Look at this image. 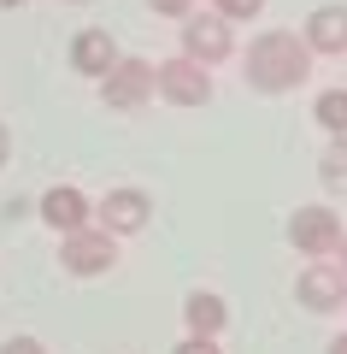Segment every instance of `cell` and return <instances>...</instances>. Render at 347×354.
Instances as JSON below:
<instances>
[{"label": "cell", "mask_w": 347, "mask_h": 354, "mask_svg": "<svg viewBox=\"0 0 347 354\" xmlns=\"http://www.w3.org/2000/svg\"><path fill=\"white\" fill-rule=\"evenodd\" d=\"M341 236H347V225L330 207H300V213H288V242H295L306 260H335Z\"/></svg>", "instance_id": "obj_4"}, {"label": "cell", "mask_w": 347, "mask_h": 354, "mask_svg": "<svg viewBox=\"0 0 347 354\" xmlns=\"http://www.w3.org/2000/svg\"><path fill=\"white\" fill-rule=\"evenodd\" d=\"M318 183L335 189V195L347 189V136H330V148H324V160H318Z\"/></svg>", "instance_id": "obj_14"}, {"label": "cell", "mask_w": 347, "mask_h": 354, "mask_svg": "<svg viewBox=\"0 0 347 354\" xmlns=\"http://www.w3.org/2000/svg\"><path fill=\"white\" fill-rule=\"evenodd\" d=\"M148 6L159 18H188V12H195V0H148Z\"/></svg>", "instance_id": "obj_18"}, {"label": "cell", "mask_w": 347, "mask_h": 354, "mask_svg": "<svg viewBox=\"0 0 347 354\" xmlns=\"http://www.w3.org/2000/svg\"><path fill=\"white\" fill-rule=\"evenodd\" d=\"M71 6H83V0H71Z\"/></svg>", "instance_id": "obj_23"}, {"label": "cell", "mask_w": 347, "mask_h": 354, "mask_svg": "<svg viewBox=\"0 0 347 354\" xmlns=\"http://www.w3.org/2000/svg\"><path fill=\"white\" fill-rule=\"evenodd\" d=\"M148 218H153V201L136 183H118V189H106L95 201V225L112 230V236H136V230H148Z\"/></svg>", "instance_id": "obj_6"}, {"label": "cell", "mask_w": 347, "mask_h": 354, "mask_svg": "<svg viewBox=\"0 0 347 354\" xmlns=\"http://www.w3.org/2000/svg\"><path fill=\"white\" fill-rule=\"evenodd\" d=\"M295 301L306 307V313H335V307H347V272L335 260H312L306 272H300V283H295Z\"/></svg>", "instance_id": "obj_7"}, {"label": "cell", "mask_w": 347, "mask_h": 354, "mask_svg": "<svg viewBox=\"0 0 347 354\" xmlns=\"http://www.w3.org/2000/svg\"><path fill=\"white\" fill-rule=\"evenodd\" d=\"M312 59L318 53L306 48L300 30H259L248 41V53H241V77H248L253 95H295L312 77Z\"/></svg>", "instance_id": "obj_1"}, {"label": "cell", "mask_w": 347, "mask_h": 354, "mask_svg": "<svg viewBox=\"0 0 347 354\" xmlns=\"http://www.w3.org/2000/svg\"><path fill=\"white\" fill-rule=\"evenodd\" d=\"M183 325H188V337H224V325H230V307H224V295H212V290H188V301H183Z\"/></svg>", "instance_id": "obj_12"}, {"label": "cell", "mask_w": 347, "mask_h": 354, "mask_svg": "<svg viewBox=\"0 0 347 354\" xmlns=\"http://www.w3.org/2000/svg\"><path fill=\"white\" fill-rule=\"evenodd\" d=\"M0 354H48V348H41V337H6Z\"/></svg>", "instance_id": "obj_17"}, {"label": "cell", "mask_w": 347, "mask_h": 354, "mask_svg": "<svg viewBox=\"0 0 347 354\" xmlns=\"http://www.w3.org/2000/svg\"><path fill=\"white\" fill-rule=\"evenodd\" d=\"M212 12L230 18V24H248V18H259V12H265V0H212Z\"/></svg>", "instance_id": "obj_15"}, {"label": "cell", "mask_w": 347, "mask_h": 354, "mask_svg": "<svg viewBox=\"0 0 347 354\" xmlns=\"http://www.w3.org/2000/svg\"><path fill=\"white\" fill-rule=\"evenodd\" d=\"M236 53V36H230V18H218V12H188L183 18V59H195V65H224Z\"/></svg>", "instance_id": "obj_5"}, {"label": "cell", "mask_w": 347, "mask_h": 354, "mask_svg": "<svg viewBox=\"0 0 347 354\" xmlns=\"http://www.w3.org/2000/svg\"><path fill=\"white\" fill-rule=\"evenodd\" d=\"M100 101L112 106V113H141V106L153 101V95H159V65H148V59H118L112 65L106 77H100Z\"/></svg>", "instance_id": "obj_2"}, {"label": "cell", "mask_w": 347, "mask_h": 354, "mask_svg": "<svg viewBox=\"0 0 347 354\" xmlns=\"http://www.w3.org/2000/svg\"><path fill=\"white\" fill-rule=\"evenodd\" d=\"M59 266L71 278H106L112 266H118V236L100 225H83L71 236H59Z\"/></svg>", "instance_id": "obj_3"}, {"label": "cell", "mask_w": 347, "mask_h": 354, "mask_svg": "<svg viewBox=\"0 0 347 354\" xmlns=\"http://www.w3.org/2000/svg\"><path fill=\"white\" fill-rule=\"evenodd\" d=\"M36 218H41L48 230H59V236H71V230L95 225V201H88L77 183H53V189L36 201Z\"/></svg>", "instance_id": "obj_9"}, {"label": "cell", "mask_w": 347, "mask_h": 354, "mask_svg": "<svg viewBox=\"0 0 347 354\" xmlns=\"http://www.w3.org/2000/svg\"><path fill=\"white\" fill-rule=\"evenodd\" d=\"M118 59H124V53H118L112 30L88 24V30H77V36H71V71H83L88 83H100V77H106V71H112Z\"/></svg>", "instance_id": "obj_10"}, {"label": "cell", "mask_w": 347, "mask_h": 354, "mask_svg": "<svg viewBox=\"0 0 347 354\" xmlns=\"http://www.w3.org/2000/svg\"><path fill=\"white\" fill-rule=\"evenodd\" d=\"M335 266H341V272H347V236H341V248H335Z\"/></svg>", "instance_id": "obj_21"}, {"label": "cell", "mask_w": 347, "mask_h": 354, "mask_svg": "<svg viewBox=\"0 0 347 354\" xmlns=\"http://www.w3.org/2000/svg\"><path fill=\"white\" fill-rule=\"evenodd\" d=\"M159 101H171V106H206L212 101V71L206 65H195V59H159Z\"/></svg>", "instance_id": "obj_8"}, {"label": "cell", "mask_w": 347, "mask_h": 354, "mask_svg": "<svg viewBox=\"0 0 347 354\" xmlns=\"http://www.w3.org/2000/svg\"><path fill=\"white\" fill-rule=\"evenodd\" d=\"M171 354H224V348H218V337H183Z\"/></svg>", "instance_id": "obj_16"}, {"label": "cell", "mask_w": 347, "mask_h": 354, "mask_svg": "<svg viewBox=\"0 0 347 354\" xmlns=\"http://www.w3.org/2000/svg\"><path fill=\"white\" fill-rule=\"evenodd\" d=\"M12 6H24V0H0V12H12Z\"/></svg>", "instance_id": "obj_22"}, {"label": "cell", "mask_w": 347, "mask_h": 354, "mask_svg": "<svg viewBox=\"0 0 347 354\" xmlns=\"http://www.w3.org/2000/svg\"><path fill=\"white\" fill-rule=\"evenodd\" d=\"M300 36H306V48L324 53V59L347 53V6H341V0H324V6H312L306 24H300Z\"/></svg>", "instance_id": "obj_11"}, {"label": "cell", "mask_w": 347, "mask_h": 354, "mask_svg": "<svg viewBox=\"0 0 347 354\" xmlns=\"http://www.w3.org/2000/svg\"><path fill=\"white\" fill-rule=\"evenodd\" d=\"M312 118H318V130H330V136H347V88H318Z\"/></svg>", "instance_id": "obj_13"}, {"label": "cell", "mask_w": 347, "mask_h": 354, "mask_svg": "<svg viewBox=\"0 0 347 354\" xmlns=\"http://www.w3.org/2000/svg\"><path fill=\"white\" fill-rule=\"evenodd\" d=\"M6 153H12V130L0 124V165H6Z\"/></svg>", "instance_id": "obj_19"}, {"label": "cell", "mask_w": 347, "mask_h": 354, "mask_svg": "<svg viewBox=\"0 0 347 354\" xmlns=\"http://www.w3.org/2000/svg\"><path fill=\"white\" fill-rule=\"evenodd\" d=\"M324 354H347V330H341V337H330V348H324Z\"/></svg>", "instance_id": "obj_20"}]
</instances>
